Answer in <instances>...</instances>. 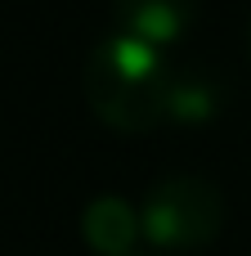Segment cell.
<instances>
[{"instance_id": "cell-1", "label": "cell", "mask_w": 251, "mask_h": 256, "mask_svg": "<svg viewBox=\"0 0 251 256\" xmlns=\"http://www.w3.org/2000/svg\"><path fill=\"white\" fill-rule=\"evenodd\" d=\"M175 68L166 63L162 50L135 40V36H103L81 72V90L90 112L121 130V135H144L171 122V99H175Z\"/></svg>"}, {"instance_id": "cell-2", "label": "cell", "mask_w": 251, "mask_h": 256, "mask_svg": "<svg viewBox=\"0 0 251 256\" xmlns=\"http://www.w3.org/2000/svg\"><path fill=\"white\" fill-rule=\"evenodd\" d=\"M139 220L157 252H202L225 230V194L202 176H166L144 194Z\"/></svg>"}, {"instance_id": "cell-3", "label": "cell", "mask_w": 251, "mask_h": 256, "mask_svg": "<svg viewBox=\"0 0 251 256\" xmlns=\"http://www.w3.org/2000/svg\"><path fill=\"white\" fill-rule=\"evenodd\" d=\"M112 22L121 36H135L153 50H166L193 32L198 0H112Z\"/></svg>"}, {"instance_id": "cell-4", "label": "cell", "mask_w": 251, "mask_h": 256, "mask_svg": "<svg viewBox=\"0 0 251 256\" xmlns=\"http://www.w3.org/2000/svg\"><path fill=\"white\" fill-rule=\"evenodd\" d=\"M81 238L94 256H135L139 238H144L139 207L117 198V194L90 198L85 212H81Z\"/></svg>"}, {"instance_id": "cell-5", "label": "cell", "mask_w": 251, "mask_h": 256, "mask_svg": "<svg viewBox=\"0 0 251 256\" xmlns=\"http://www.w3.org/2000/svg\"><path fill=\"white\" fill-rule=\"evenodd\" d=\"M220 108H225L220 81H211L207 72H180V76H175L171 122H180V126H202V122L220 117Z\"/></svg>"}, {"instance_id": "cell-6", "label": "cell", "mask_w": 251, "mask_h": 256, "mask_svg": "<svg viewBox=\"0 0 251 256\" xmlns=\"http://www.w3.org/2000/svg\"><path fill=\"white\" fill-rule=\"evenodd\" d=\"M247 50H251V27H247Z\"/></svg>"}, {"instance_id": "cell-7", "label": "cell", "mask_w": 251, "mask_h": 256, "mask_svg": "<svg viewBox=\"0 0 251 256\" xmlns=\"http://www.w3.org/2000/svg\"><path fill=\"white\" fill-rule=\"evenodd\" d=\"M135 256H139V252H135Z\"/></svg>"}]
</instances>
